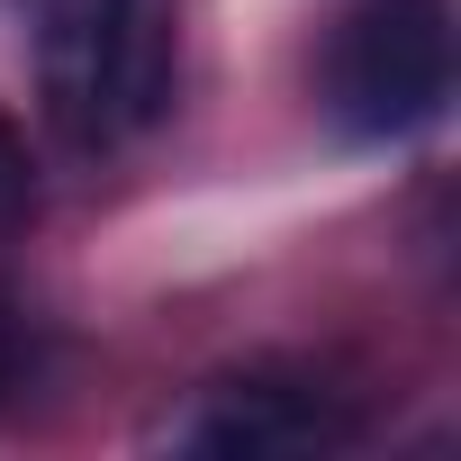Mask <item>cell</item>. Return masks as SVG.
<instances>
[{"mask_svg":"<svg viewBox=\"0 0 461 461\" xmlns=\"http://www.w3.org/2000/svg\"><path fill=\"white\" fill-rule=\"evenodd\" d=\"M190 0H46L37 109L73 154H118L172 118Z\"/></svg>","mask_w":461,"mask_h":461,"instance_id":"cell-1","label":"cell"},{"mask_svg":"<svg viewBox=\"0 0 461 461\" xmlns=\"http://www.w3.org/2000/svg\"><path fill=\"white\" fill-rule=\"evenodd\" d=\"M452 100V0H326L317 109L344 145H407Z\"/></svg>","mask_w":461,"mask_h":461,"instance_id":"cell-2","label":"cell"},{"mask_svg":"<svg viewBox=\"0 0 461 461\" xmlns=\"http://www.w3.org/2000/svg\"><path fill=\"white\" fill-rule=\"evenodd\" d=\"M163 452H199V461H317V452H353L362 443V389H344L326 362H236L199 380L163 425Z\"/></svg>","mask_w":461,"mask_h":461,"instance_id":"cell-3","label":"cell"},{"mask_svg":"<svg viewBox=\"0 0 461 461\" xmlns=\"http://www.w3.org/2000/svg\"><path fill=\"white\" fill-rule=\"evenodd\" d=\"M46 371H55V335H46V317L28 308L19 281H0V416L28 407V398L46 389Z\"/></svg>","mask_w":461,"mask_h":461,"instance_id":"cell-4","label":"cell"},{"mask_svg":"<svg viewBox=\"0 0 461 461\" xmlns=\"http://www.w3.org/2000/svg\"><path fill=\"white\" fill-rule=\"evenodd\" d=\"M28 217H37V163H28V136H19V118L0 109V236H19Z\"/></svg>","mask_w":461,"mask_h":461,"instance_id":"cell-5","label":"cell"}]
</instances>
